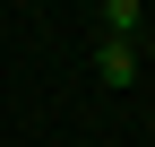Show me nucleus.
<instances>
[{
	"instance_id": "nucleus-1",
	"label": "nucleus",
	"mask_w": 155,
	"mask_h": 147,
	"mask_svg": "<svg viewBox=\"0 0 155 147\" xmlns=\"http://www.w3.org/2000/svg\"><path fill=\"white\" fill-rule=\"evenodd\" d=\"M95 69H104V87H138V43L104 35V43H95Z\"/></svg>"
},
{
	"instance_id": "nucleus-2",
	"label": "nucleus",
	"mask_w": 155,
	"mask_h": 147,
	"mask_svg": "<svg viewBox=\"0 0 155 147\" xmlns=\"http://www.w3.org/2000/svg\"><path fill=\"white\" fill-rule=\"evenodd\" d=\"M104 35L129 43V35H138V0H104Z\"/></svg>"
}]
</instances>
